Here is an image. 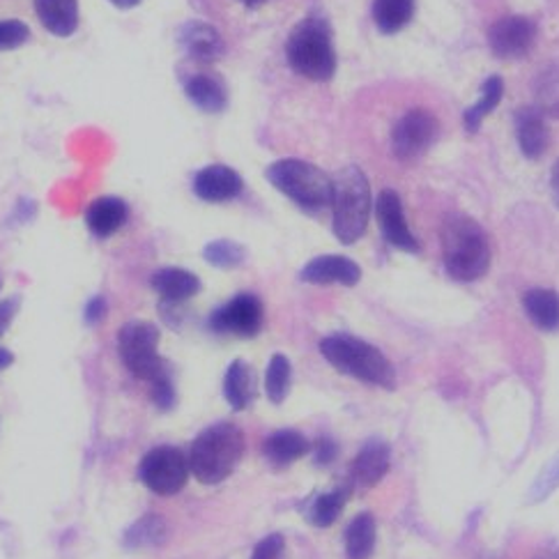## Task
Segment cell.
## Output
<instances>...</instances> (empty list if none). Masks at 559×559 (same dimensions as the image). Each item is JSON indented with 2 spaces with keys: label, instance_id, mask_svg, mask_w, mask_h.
<instances>
[{
  "label": "cell",
  "instance_id": "52a82bcc",
  "mask_svg": "<svg viewBox=\"0 0 559 559\" xmlns=\"http://www.w3.org/2000/svg\"><path fill=\"white\" fill-rule=\"evenodd\" d=\"M159 332L150 322H127L118 336V350L124 367L141 380H153L166 371L157 353Z\"/></svg>",
  "mask_w": 559,
  "mask_h": 559
},
{
  "label": "cell",
  "instance_id": "836d02e7",
  "mask_svg": "<svg viewBox=\"0 0 559 559\" xmlns=\"http://www.w3.org/2000/svg\"><path fill=\"white\" fill-rule=\"evenodd\" d=\"M559 486V459H555L544 472L542 477L536 479V484L532 486V498L534 500H544L546 496H550V492Z\"/></svg>",
  "mask_w": 559,
  "mask_h": 559
},
{
  "label": "cell",
  "instance_id": "7a4b0ae2",
  "mask_svg": "<svg viewBox=\"0 0 559 559\" xmlns=\"http://www.w3.org/2000/svg\"><path fill=\"white\" fill-rule=\"evenodd\" d=\"M444 267L456 282H477L490 267V245L484 228L469 217H451L442 230Z\"/></svg>",
  "mask_w": 559,
  "mask_h": 559
},
{
  "label": "cell",
  "instance_id": "1f68e13d",
  "mask_svg": "<svg viewBox=\"0 0 559 559\" xmlns=\"http://www.w3.org/2000/svg\"><path fill=\"white\" fill-rule=\"evenodd\" d=\"M28 26L21 21H0V51H10L28 39Z\"/></svg>",
  "mask_w": 559,
  "mask_h": 559
},
{
  "label": "cell",
  "instance_id": "9a60e30c",
  "mask_svg": "<svg viewBox=\"0 0 559 559\" xmlns=\"http://www.w3.org/2000/svg\"><path fill=\"white\" fill-rule=\"evenodd\" d=\"M515 136L527 159H539L548 150V127L539 106H523L515 114Z\"/></svg>",
  "mask_w": 559,
  "mask_h": 559
},
{
  "label": "cell",
  "instance_id": "f546056e",
  "mask_svg": "<svg viewBox=\"0 0 559 559\" xmlns=\"http://www.w3.org/2000/svg\"><path fill=\"white\" fill-rule=\"evenodd\" d=\"M166 539V523L159 515H145L127 532V546L147 548L159 546Z\"/></svg>",
  "mask_w": 559,
  "mask_h": 559
},
{
  "label": "cell",
  "instance_id": "60d3db41",
  "mask_svg": "<svg viewBox=\"0 0 559 559\" xmlns=\"http://www.w3.org/2000/svg\"><path fill=\"white\" fill-rule=\"evenodd\" d=\"M114 5H118V8H122V10H127V8H136L141 0H111Z\"/></svg>",
  "mask_w": 559,
  "mask_h": 559
},
{
  "label": "cell",
  "instance_id": "277c9868",
  "mask_svg": "<svg viewBox=\"0 0 559 559\" xmlns=\"http://www.w3.org/2000/svg\"><path fill=\"white\" fill-rule=\"evenodd\" d=\"M334 235L343 245H355L371 217V187L359 166L341 168L332 180Z\"/></svg>",
  "mask_w": 559,
  "mask_h": 559
},
{
  "label": "cell",
  "instance_id": "ac0fdd59",
  "mask_svg": "<svg viewBox=\"0 0 559 559\" xmlns=\"http://www.w3.org/2000/svg\"><path fill=\"white\" fill-rule=\"evenodd\" d=\"M35 12L56 37H70L79 26L76 0H35Z\"/></svg>",
  "mask_w": 559,
  "mask_h": 559
},
{
  "label": "cell",
  "instance_id": "83f0119b",
  "mask_svg": "<svg viewBox=\"0 0 559 559\" xmlns=\"http://www.w3.org/2000/svg\"><path fill=\"white\" fill-rule=\"evenodd\" d=\"M502 95H504V81L500 76H490V79L484 81L481 99L475 106H469V109L465 111V124H467L469 132H477V129L484 122V118L492 109H498V104L502 102Z\"/></svg>",
  "mask_w": 559,
  "mask_h": 559
},
{
  "label": "cell",
  "instance_id": "d6a6232c",
  "mask_svg": "<svg viewBox=\"0 0 559 559\" xmlns=\"http://www.w3.org/2000/svg\"><path fill=\"white\" fill-rule=\"evenodd\" d=\"M150 384H153L155 403L162 407V411H170V407H174V403H176V390H174V382H170L168 371H164L157 378L150 380Z\"/></svg>",
  "mask_w": 559,
  "mask_h": 559
},
{
  "label": "cell",
  "instance_id": "7402d4cb",
  "mask_svg": "<svg viewBox=\"0 0 559 559\" xmlns=\"http://www.w3.org/2000/svg\"><path fill=\"white\" fill-rule=\"evenodd\" d=\"M523 307L532 325L544 332L559 330V295L548 288H532L523 297Z\"/></svg>",
  "mask_w": 559,
  "mask_h": 559
},
{
  "label": "cell",
  "instance_id": "9c48e42d",
  "mask_svg": "<svg viewBox=\"0 0 559 559\" xmlns=\"http://www.w3.org/2000/svg\"><path fill=\"white\" fill-rule=\"evenodd\" d=\"M438 120L431 111L413 109L407 111L392 132V150L401 162H413L421 157L438 139Z\"/></svg>",
  "mask_w": 559,
  "mask_h": 559
},
{
  "label": "cell",
  "instance_id": "5b68a950",
  "mask_svg": "<svg viewBox=\"0 0 559 559\" xmlns=\"http://www.w3.org/2000/svg\"><path fill=\"white\" fill-rule=\"evenodd\" d=\"M290 68L311 81H330L336 72V53L330 26L318 16H309L290 31L286 41Z\"/></svg>",
  "mask_w": 559,
  "mask_h": 559
},
{
  "label": "cell",
  "instance_id": "d590c367",
  "mask_svg": "<svg viewBox=\"0 0 559 559\" xmlns=\"http://www.w3.org/2000/svg\"><path fill=\"white\" fill-rule=\"evenodd\" d=\"M313 459L318 465H328L336 459V444L330 438H320L313 447Z\"/></svg>",
  "mask_w": 559,
  "mask_h": 559
},
{
  "label": "cell",
  "instance_id": "6da1fadb",
  "mask_svg": "<svg viewBox=\"0 0 559 559\" xmlns=\"http://www.w3.org/2000/svg\"><path fill=\"white\" fill-rule=\"evenodd\" d=\"M245 454V436L233 424H214L197 438L189 451V469L201 484L226 481Z\"/></svg>",
  "mask_w": 559,
  "mask_h": 559
},
{
  "label": "cell",
  "instance_id": "5bb4252c",
  "mask_svg": "<svg viewBox=\"0 0 559 559\" xmlns=\"http://www.w3.org/2000/svg\"><path fill=\"white\" fill-rule=\"evenodd\" d=\"M299 276H302V282L316 284V286H330V284L355 286L359 284L361 270L346 255H320V258H313L311 263H307Z\"/></svg>",
  "mask_w": 559,
  "mask_h": 559
},
{
  "label": "cell",
  "instance_id": "3957f363",
  "mask_svg": "<svg viewBox=\"0 0 559 559\" xmlns=\"http://www.w3.org/2000/svg\"><path fill=\"white\" fill-rule=\"evenodd\" d=\"M320 353L336 371L367 384L382 386V390H394V367L371 343L350 334H332L322 338Z\"/></svg>",
  "mask_w": 559,
  "mask_h": 559
},
{
  "label": "cell",
  "instance_id": "2e32d148",
  "mask_svg": "<svg viewBox=\"0 0 559 559\" xmlns=\"http://www.w3.org/2000/svg\"><path fill=\"white\" fill-rule=\"evenodd\" d=\"M390 447L382 440H371L369 444H364L353 463V484L364 490L378 486L386 472H390Z\"/></svg>",
  "mask_w": 559,
  "mask_h": 559
},
{
  "label": "cell",
  "instance_id": "8fae6325",
  "mask_svg": "<svg viewBox=\"0 0 559 559\" xmlns=\"http://www.w3.org/2000/svg\"><path fill=\"white\" fill-rule=\"evenodd\" d=\"M536 37V26L534 21L527 16H504L488 31V45L490 51L498 58L511 60V58H521L525 56Z\"/></svg>",
  "mask_w": 559,
  "mask_h": 559
},
{
  "label": "cell",
  "instance_id": "ba28073f",
  "mask_svg": "<svg viewBox=\"0 0 559 559\" xmlns=\"http://www.w3.org/2000/svg\"><path fill=\"white\" fill-rule=\"evenodd\" d=\"M189 459L178 447H155L141 461L139 475L145 488L157 496H176L189 479Z\"/></svg>",
  "mask_w": 559,
  "mask_h": 559
},
{
  "label": "cell",
  "instance_id": "8992f818",
  "mask_svg": "<svg viewBox=\"0 0 559 559\" xmlns=\"http://www.w3.org/2000/svg\"><path fill=\"white\" fill-rule=\"evenodd\" d=\"M265 176L272 187L307 212H320L332 205V178L305 159H278Z\"/></svg>",
  "mask_w": 559,
  "mask_h": 559
},
{
  "label": "cell",
  "instance_id": "b9f144b4",
  "mask_svg": "<svg viewBox=\"0 0 559 559\" xmlns=\"http://www.w3.org/2000/svg\"><path fill=\"white\" fill-rule=\"evenodd\" d=\"M242 3H245V5H249V8H258V5H263L265 0H242Z\"/></svg>",
  "mask_w": 559,
  "mask_h": 559
},
{
  "label": "cell",
  "instance_id": "4fadbf2b",
  "mask_svg": "<svg viewBox=\"0 0 559 559\" xmlns=\"http://www.w3.org/2000/svg\"><path fill=\"white\" fill-rule=\"evenodd\" d=\"M242 187L245 182L240 174H235L233 168L224 164L207 166L197 178H193V191H197V197L201 201H207V203L233 201L235 197H240Z\"/></svg>",
  "mask_w": 559,
  "mask_h": 559
},
{
  "label": "cell",
  "instance_id": "d6986e66",
  "mask_svg": "<svg viewBox=\"0 0 559 559\" xmlns=\"http://www.w3.org/2000/svg\"><path fill=\"white\" fill-rule=\"evenodd\" d=\"M129 217V210L124 201L116 197H104L97 199L88 212H85V224H88L91 233L97 238H109V235L118 233Z\"/></svg>",
  "mask_w": 559,
  "mask_h": 559
},
{
  "label": "cell",
  "instance_id": "d4e9b609",
  "mask_svg": "<svg viewBox=\"0 0 559 559\" xmlns=\"http://www.w3.org/2000/svg\"><path fill=\"white\" fill-rule=\"evenodd\" d=\"M415 0H373V21L384 35H394L411 24Z\"/></svg>",
  "mask_w": 559,
  "mask_h": 559
},
{
  "label": "cell",
  "instance_id": "e0dca14e",
  "mask_svg": "<svg viewBox=\"0 0 559 559\" xmlns=\"http://www.w3.org/2000/svg\"><path fill=\"white\" fill-rule=\"evenodd\" d=\"M180 41L191 58L205 60V62L217 60L224 51V41H222L219 31L210 24H203V21H189V24L180 33Z\"/></svg>",
  "mask_w": 559,
  "mask_h": 559
},
{
  "label": "cell",
  "instance_id": "f35d334b",
  "mask_svg": "<svg viewBox=\"0 0 559 559\" xmlns=\"http://www.w3.org/2000/svg\"><path fill=\"white\" fill-rule=\"evenodd\" d=\"M550 193H552L555 205L559 207V162L550 170Z\"/></svg>",
  "mask_w": 559,
  "mask_h": 559
},
{
  "label": "cell",
  "instance_id": "44dd1931",
  "mask_svg": "<svg viewBox=\"0 0 559 559\" xmlns=\"http://www.w3.org/2000/svg\"><path fill=\"white\" fill-rule=\"evenodd\" d=\"M153 288L166 299V302H185L201 290V282L197 274L180 267H164L155 272Z\"/></svg>",
  "mask_w": 559,
  "mask_h": 559
},
{
  "label": "cell",
  "instance_id": "ab89813d",
  "mask_svg": "<svg viewBox=\"0 0 559 559\" xmlns=\"http://www.w3.org/2000/svg\"><path fill=\"white\" fill-rule=\"evenodd\" d=\"M12 353L10 350H5V348H0V371H5L10 364H12Z\"/></svg>",
  "mask_w": 559,
  "mask_h": 559
},
{
  "label": "cell",
  "instance_id": "ffe728a7",
  "mask_svg": "<svg viewBox=\"0 0 559 559\" xmlns=\"http://www.w3.org/2000/svg\"><path fill=\"white\" fill-rule=\"evenodd\" d=\"M309 440L293 431V428H284V431H276L265 440V459L272 467H288L290 463L299 461L305 454H309Z\"/></svg>",
  "mask_w": 559,
  "mask_h": 559
},
{
  "label": "cell",
  "instance_id": "484cf974",
  "mask_svg": "<svg viewBox=\"0 0 559 559\" xmlns=\"http://www.w3.org/2000/svg\"><path fill=\"white\" fill-rule=\"evenodd\" d=\"M224 394L226 401L230 403V407L235 411H245V407L251 403L253 399V376L251 369L242 359H235L224 378Z\"/></svg>",
  "mask_w": 559,
  "mask_h": 559
},
{
  "label": "cell",
  "instance_id": "4316f807",
  "mask_svg": "<svg viewBox=\"0 0 559 559\" xmlns=\"http://www.w3.org/2000/svg\"><path fill=\"white\" fill-rule=\"evenodd\" d=\"M348 498H350V488H336L330 492H322V496H318L309 507V513H307L309 523L316 527H330L332 523L338 521V515L343 507H346Z\"/></svg>",
  "mask_w": 559,
  "mask_h": 559
},
{
  "label": "cell",
  "instance_id": "e575fe53",
  "mask_svg": "<svg viewBox=\"0 0 559 559\" xmlns=\"http://www.w3.org/2000/svg\"><path fill=\"white\" fill-rule=\"evenodd\" d=\"M286 555V539L282 534H270L263 542H258L253 548L251 559H284Z\"/></svg>",
  "mask_w": 559,
  "mask_h": 559
},
{
  "label": "cell",
  "instance_id": "30bf717a",
  "mask_svg": "<svg viewBox=\"0 0 559 559\" xmlns=\"http://www.w3.org/2000/svg\"><path fill=\"white\" fill-rule=\"evenodd\" d=\"M212 330L235 336H255L263 325V305L261 299L245 293L233 297L230 302L212 316Z\"/></svg>",
  "mask_w": 559,
  "mask_h": 559
},
{
  "label": "cell",
  "instance_id": "7c38bea8",
  "mask_svg": "<svg viewBox=\"0 0 559 559\" xmlns=\"http://www.w3.org/2000/svg\"><path fill=\"white\" fill-rule=\"evenodd\" d=\"M376 217H378L380 230H382L386 242L394 245L401 251H411V253L419 251V245L415 240V235H413L411 226H407V222H405L403 203H401V197H399L396 191L384 189L380 193L378 203H376Z\"/></svg>",
  "mask_w": 559,
  "mask_h": 559
},
{
  "label": "cell",
  "instance_id": "8d00e7d4",
  "mask_svg": "<svg viewBox=\"0 0 559 559\" xmlns=\"http://www.w3.org/2000/svg\"><path fill=\"white\" fill-rule=\"evenodd\" d=\"M104 313H106V305H104V299H102V297H95L93 302L88 305V309H85V320L93 322V325H95V322H99V320L104 318Z\"/></svg>",
  "mask_w": 559,
  "mask_h": 559
},
{
  "label": "cell",
  "instance_id": "cb8c5ba5",
  "mask_svg": "<svg viewBox=\"0 0 559 559\" xmlns=\"http://www.w3.org/2000/svg\"><path fill=\"white\" fill-rule=\"evenodd\" d=\"M376 550V519L371 513H357L346 527V557L371 559Z\"/></svg>",
  "mask_w": 559,
  "mask_h": 559
},
{
  "label": "cell",
  "instance_id": "603a6c76",
  "mask_svg": "<svg viewBox=\"0 0 559 559\" xmlns=\"http://www.w3.org/2000/svg\"><path fill=\"white\" fill-rule=\"evenodd\" d=\"M185 93L205 114H219L226 109V99H228L226 88L214 76H207V74L191 76L185 85Z\"/></svg>",
  "mask_w": 559,
  "mask_h": 559
},
{
  "label": "cell",
  "instance_id": "74e56055",
  "mask_svg": "<svg viewBox=\"0 0 559 559\" xmlns=\"http://www.w3.org/2000/svg\"><path fill=\"white\" fill-rule=\"evenodd\" d=\"M14 309H16V305H14V302H3V305H0V336H3V334H5V330L10 328L12 316H14Z\"/></svg>",
  "mask_w": 559,
  "mask_h": 559
},
{
  "label": "cell",
  "instance_id": "f1b7e54d",
  "mask_svg": "<svg viewBox=\"0 0 559 559\" xmlns=\"http://www.w3.org/2000/svg\"><path fill=\"white\" fill-rule=\"evenodd\" d=\"M293 384L290 361L286 355H274L265 373V392L272 403H284Z\"/></svg>",
  "mask_w": 559,
  "mask_h": 559
},
{
  "label": "cell",
  "instance_id": "4dcf8cb0",
  "mask_svg": "<svg viewBox=\"0 0 559 559\" xmlns=\"http://www.w3.org/2000/svg\"><path fill=\"white\" fill-rule=\"evenodd\" d=\"M203 255L214 267H235L245 261V249L230 240H217L205 247Z\"/></svg>",
  "mask_w": 559,
  "mask_h": 559
}]
</instances>
